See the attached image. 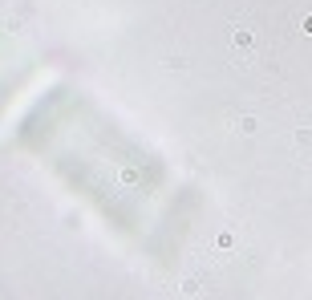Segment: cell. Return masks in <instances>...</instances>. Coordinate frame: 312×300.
<instances>
[{
    "label": "cell",
    "mask_w": 312,
    "mask_h": 300,
    "mask_svg": "<svg viewBox=\"0 0 312 300\" xmlns=\"http://www.w3.org/2000/svg\"><path fill=\"white\" fill-rule=\"evenodd\" d=\"M296 146H312V130H308V126H300V130H296Z\"/></svg>",
    "instance_id": "3"
},
{
    "label": "cell",
    "mask_w": 312,
    "mask_h": 300,
    "mask_svg": "<svg viewBox=\"0 0 312 300\" xmlns=\"http://www.w3.org/2000/svg\"><path fill=\"white\" fill-rule=\"evenodd\" d=\"M235 126H239V134H256V130H260V122H256V118H239Z\"/></svg>",
    "instance_id": "2"
},
{
    "label": "cell",
    "mask_w": 312,
    "mask_h": 300,
    "mask_svg": "<svg viewBox=\"0 0 312 300\" xmlns=\"http://www.w3.org/2000/svg\"><path fill=\"white\" fill-rule=\"evenodd\" d=\"M300 29H304L308 37H312V17H304V20H300Z\"/></svg>",
    "instance_id": "4"
},
{
    "label": "cell",
    "mask_w": 312,
    "mask_h": 300,
    "mask_svg": "<svg viewBox=\"0 0 312 300\" xmlns=\"http://www.w3.org/2000/svg\"><path fill=\"white\" fill-rule=\"evenodd\" d=\"M231 41H235V49H251V45H256V37H251L247 29H235V33H231Z\"/></svg>",
    "instance_id": "1"
}]
</instances>
